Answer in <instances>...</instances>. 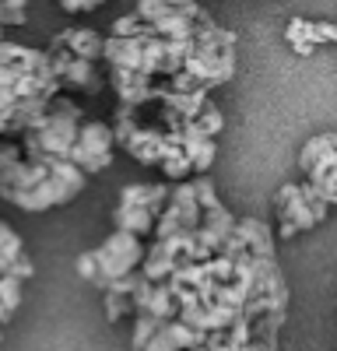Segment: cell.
Wrapping results in <instances>:
<instances>
[{"mask_svg": "<svg viewBox=\"0 0 337 351\" xmlns=\"http://www.w3.org/2000/svg\"><path fill=\"white\" fill-rule=\"evenodd\" d=\"M105 0H60V8L67 14H88V11H99Z\"/></svg>", "mask_w": 337, "mask_h": 351, "instance_id": "obj_19", "label": "cell"}, {"mask_svg": "<svg viewBox=\"0 0 337 351\" xmlns=\"http://www.w3.org/2000/svg\"><path fill=\"white\" fill-rule=\"evenodd\" d=\"M148 313H155L158 319H173V316H179V295H176V285L168 281V278L155 281V288H151V302H148Z\"/></svg>", "mask_w": 337, "mask_h": 351, "instance_id": "obj_13", "label": "cell"}, {"mask_svg": "<svg viewBox=\"0 0 337 351\" xmlns=\"http://www.w3.org/2000/svg\"><path fill=\"white\" fill-rule=\"evenodd\" d=\"M168 193H173V186L165 183H137V186H123L120 190V204L116 211H112V225L116 228H130L137 232V236H151L155 232V221L165 208Z\"/></svg>", "mask_w": 337, "mask_h": 351, "instance_id": "obj_5", "label": "cell"}, {"mask_svg": "<svg viewBox=\"0 0 337 351\" xmlns=\"http://www.w3.org/2000/svg\"><path fill=\"white\" fill-rule=\"evenodd\" d=\"M81 123H84V109L77 106V99H71L67 92L53 95L46 112L18 137L21 152L28 158H42V162L46 158H71Z\"/></svg>", "mask_w": 337, "mask_h": 351, "instance_id": "obj_3", "label": "cell"}, {"mask_svg": "<svg viewBox=\"0 0 337 351\" xmlns=\"http://www.w3.org/2000/svg\"><path fill=\"white\" fill-rule=\"evenodd\" d=\"M112 152H116V130H112V123L84 116L77 141H74V152H71V162H77L88 176H95V172L112 165Z\"/></svg>", "mask_w": 337, "mask_h": 351, "instance_id": "obj_8", "label": "cell"}, {"mask_svg": "<svg viewBox=\"0 0 337 351\" xmlns=\"http://www.w3.org/2000/svg\"><path fill=\"white\" fill-rule=\"evenodd\" d=\"M330 204L323 200V193L313 183H285L274 197V215H277V236L292 239L299 232L313 228L327 218Z\"/></svg>", "mask_w": 337, "mask_h": 351, "instance_id": "obj_4", "label": "cell"}, {"mask_svg": "<svg viewBox=\"0 0 337 351\" xmlns=\"http://www.w3.org/2000/svg\"><path fill=\"white\" fill-rule=\"evenodd\" d=\"M92 253H95V260H99V278H95V285L105 288V285H112L116 278L137 271L140 263H145L148 246H145V236H137V232H130V228H112L109 236H105V243H99Z\"/></svg>", "mask_w": 337, "mask_h": 351, "instance_id": "obj_6", "label": "cell"}, {"mask_svg": "<svg viewBox=\"0 0 337 351\" xmlns=\"http://www.w3.org/2000/svg\"><path fill=\"white\" fill-rule=\"evenodd\" d=\"M74 271H77L81 281H92V285H95V278H99V260H95V253H92V250H88V253H77Z\"/></svg>", "mask_w": 337, "mask_h": 351, "instance_id": "obj_17", "label": "cell"}, {"mask_svg": "<svg viewBox=\"0 0 337 351\" xmlns=\"http://www.w3.org/2000/svg\"><path fill=\"white\" fill-rule=\"evenodd\" d=\"M158 324H162V319L155 313H148V309L134 313V348H148V341L155 337Z\"/></svg>", "mask_w": 337, "mask_h": 351, "instance_id": "obj_15", "label": "cell"}, {"mask_svg": "<svg viewBox=\"0 0 337 351\" xmlns=\"http://www.w3.org/2000/svg\"><path fill=\"white\" fill-rule=\"evenodd\" d=\"M11 316H14V313H11L4 302H0V330H4V324H11Z\"/></svg>", "mask_w": 337, "mask_h": 351, "instance_id": "obj_21", "label": "cell"}, {"mask_svg": "<svg viewBox=\"0 0 337 351\" xmlns=\"http://www.w3.org/2000/svg\"><path fill=\"white\" fill-rule=\"evenodd\" d=\"M176 348H204V337L197 334L186 319H179V316L162 319L155 337L148 341V351H176Z\"/></svg>", "mask_w": 337, "mask_h": 351, "instance_id": "obj_10", "label": "cell"}, {"mask_svg": "<svg viewBox=\"0 0 337 351\" xmlns=\"http://www.w3.org/2000/svg\"><path fill=\"white\" fill-rule=\"evenodd\" d=\"M0 274H14V278H21V281H28V278L36 274L32 256L25 253L21 236H18L8 221H0Z\"/></svg>", "mask_w": 337, "mask_h": 351, "instance_id": "obj_9", "label": "cell"}, {"mask_svg": "<svg viewBox=\"0 0 337 351\" xmlns=\"http://www.w3.org/2000/svg\"><path fill=\"white\" fill-rule=\"evenodd\" d=\"M60 92L64 84L53 71L49 49L0 39V130L4 137H21L46 112L49 99Z\"/></svg>", "mask_w": 337, "mask_h": 351, "instance_id": "obj_2", "label": "cell"}, {"mask_svg": "<svg viewBox=\"0 0 337 351\" xmlns=\"http://www.w3.org/2000/svg\"><path fill=\"white\" fill-rule=\"evenodd\" d=\"M25 21H28L25 8H11V4H0V25H4V28H18V25H25Z\"/></svg>", "mask_w": 337, "mask_h": 351, "instance_id": "obj_18", "label": "cell"}, {"mask_svg": "<svg viewBox=\"0 0 337 351\" xmlns=\"http://www.w3.org/2000/svg\"><path fill=\"white\" fill-rule=\"evenodd\" d=\"M102 291H105V319H109V324H120L123 316H134V299H130L127 278H116L112 285H105Z\"/></svg>", "mask_w": 337, "mask_h": 351, "instance_id": "obj_12", "label": "cell"}, {"mask_svg": "<svg viewBox=\"0 0 337 351\" xmlns=\"http://www.w3.org/2000/svg\"><path fill=\"white\" fill-rule=\"evenodd\" d=\"M0 4H11V8H25L28 0H0Z\"/></svg>", "mask_w": 337, "mask_h": 351, "instance_id": "obj_22", "label": "cell"}, {"mask_svg": "<svg viewBox=\"0 0 337 351\" xmlns=\"http://www.w3.org/2000/svg\"><path fill=\"white\" fill-rule=\"evenodd\" d=\"M285 39L288 46L299 53V56H313L316 49V39H313V21H305V18H292L288 28H285Z\"/></svg>", "mask_w": 337, "mask_h": 351, "instance_id": "obj_14", "label": "cell"}, {"mask_svg": "<svg viewBox=\"0 0 337 351\" xmlns=\"http://www.w3.org/2000/svg\"><path fill=\"white\" fill-rule=\"evenodd\" d=\"M313 39H316V46L337 43V25L334 21H313Z\"/></svg>", "mask_w": 337, "mask_h": 351, "instance_id": "obj_20", "label": "cell"}, {"mask_svg": "<svg viewBox=\"0 0 337 351\" xmlns=\"http://www.w3.org/2000/svg\"><path fill=\"white\" fill-rule=\"evenodd\" d=\"M84 186L88 172L71 158H28L18 137L0 141V197L14 208L39 215L71 204Z\"/></svg>", "mask_w": 337, "mask_h": 351, "instance_id": "obj_1", "label": "cell"}, {"mask_svg": "<svg viewBox=\"0 0 337 351\" xmlns=\"http://www.w3.org/2000/svg\"><path fill=\"white\" fill-rule=\"evenodd\" d=\"M21 278H14V274H0V302H4L11 313L21 306Z\"/></svg>", "mask_w": 337, "mask_h": 351, "instance_id": "obj_16", "label": "cell"}, {"mask_svg": "<svg viewBox=\"0 0 337 351\" xmlns=\"http://www.w3.org/2000/svg\"><path fill=\"white\" fill-rule=\"evenodd\" d=\"M0 39H4V25H0Z\"/></svg>", "mask_w": 337, "mask_h": 351, "instance_id": "obj_23", "label": "cell"}, {"mask_svg": "<svg viewBox=\"0 0 337 351\" xmlns=\"http://www.w3.org/2000/svg\"><path fill=\"white\" fill-rule=\"evenodd\" d=\"M49 60H53V71L60 77L64 92H84V95H99L102 88L109 84L105 77V64L99 60H88V56H77L64 46H53L49 43Z\"/></svg>", "mask_w": 337, "mask_h": 351, "instance_id": "obj_7", "label": "cell"}, {"mask_svg": "<svg viewBox=\"0 0 337 351\" xmlns=\"http://www.w3.org/2000/svg\"><path fill=\"white\" fill-rule=\"evenodd\" d=\"M53 46H64L77 56H88V60H99L102 64V46H105V36L95 32V28H64L60 36L53 39Z\"/></svg>", "mask_w": 337, "mask_h": 351, "instance_id": "obj_11", "label": "cell"}]
</instances>
